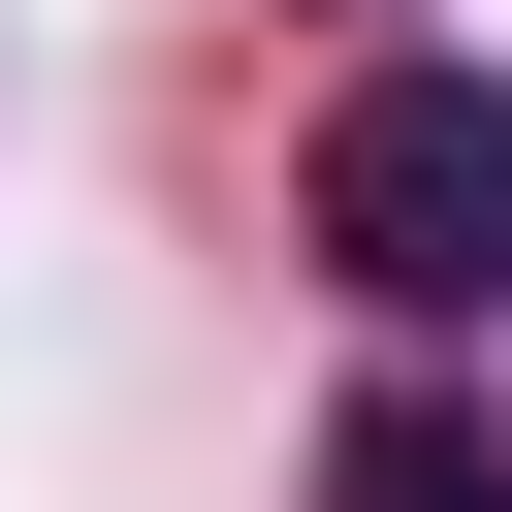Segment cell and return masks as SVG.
Returning <instances> with one entry per match:
<instances>
[{"label": "cell", "mask_w": 512, "mask_h": 512, "mask_svg": "<svg viewBox=\"0 0 512 512\" xmlns=\"http://www.w3.org/2000/svg\"><path fill=\"white\" fill-rule=\"evenodd\" d=\"M288 224H320L352 320H480V288H512V64H352Z\"/></svg>", "instance_id": "cell-1"}, {"label": "cell", "mask_w": 512, "mask_h": 512, "mask_svg": "<svg viewBox=\"0 0 512 512\" xmlns=\"http://www.w3.org/2000/svg\"><path fill=\"white\" fill-rule=\"evenodd\" d=\"M320 512H512V448H480L448 384H352V448H320Z\"/></svg>", "instance_id": "cell-2"}]
</instances>
